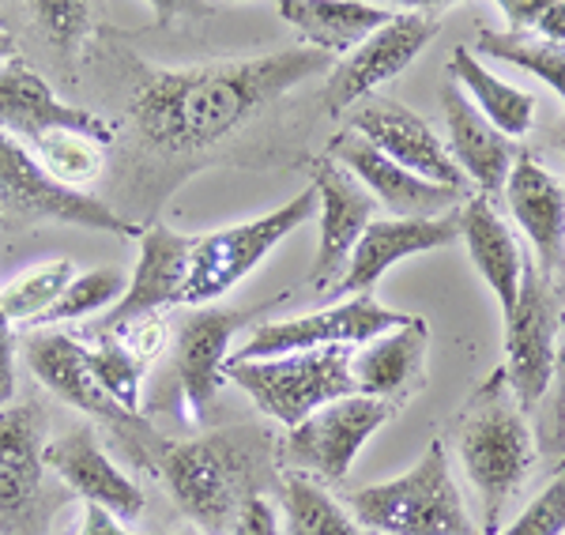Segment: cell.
I'll return each mask as SVG.
<instances>
[{
  "instance_id": "cell-4",
  "label": "cell",
  "mask_w": 565,
  "mask_h": 535,
  "mask_svg": "<svg viewBox=\"0 0 565 535\" xmlns=\"http://www.w3.org/2000/svg\"><path fill=\"white\" fill-rule=\"evenodd\" d=\"M348 505L354 521L377 535H482L452 479L445 441H430L404 475L351 491Z\"/></svg>"
},
{
  "instance_id": "cell-26",
  "label": "cell",
  "mask_w": 565,
  "mask_h": 535,
  "mask_svg": "<svg viewBox=\"0 0 565 535\" xmlns=\"http://www.w3.org/2000/svg\"><path fill=\"white\" fill-rule=\"evenodd\" d=\"M276 12L302 34V45H313L328 57H348L396 15L392 8L359 0H279Z\"/></svg>"
},
{
  "instance_id": "cell-12",
  "label": "cell",
  "mask_w": 565,
  "mask_h": 535,
  "mask_svg": "<svg viewBox=\"0 0 565 535\" xmlns=\"http://www.w3.org/2000/svg\"><path fill=\"white\" fill-rule=\"evenodd\" d=\"M0 212H15L23 220H57L68 226L106 234H140L129 220L95 201L84 189H68L53 181L20 140L0 132Z\"/></svg>"
},
{
  "instance_id": "cell-44",
  "label": "cell",
  "mask_w": 565,
  "mask_h": 535,
  "mask_svg": "<svg viewBox=\"0 0 565 535\" xmlns=\"http://www.w3.org/2000/svg\"><path fill=\"white\" fill-rule=\"evenodd\" d=\"M562 370H565V359H562Z\"/></svg>"
},
{
  "instance_id": "cell-21",
  "label": "cell",
  "mask_w": 565,
  "mask_h": 535,
  "mask_svg": "<svg viewBox=\"0 0 565 535\" xmlns=\"http://www.w3.org/2000/svg\"><path fill=\"white\" fill-rule=\"evenodd\" d=\"M457 238H460V207L437 215V220H373L362 231L359 246H354L348 260V271L335 283V295L343 298L370 295L373 283L392 265H399L404 257H415V253L445 249Z\"/></svg>"
},
{
  "instance_id": "cell-45",
  "label": "cell",
  "mask_w": 565,
  "mask_h": 535,
  "mask_svg": "<svg viewBox=\"0 0 565 535\" xmlns=\"http://www.w3.org/2000/svg\"><path fill=\"white\" fill-rule=\"evenodd\" d=\"M0 215H4V212H0Z\"/></svg>"
},
{
  "instance_id": "cell-5",
  "label": "cell",
  "mask_w": 565,
  "mask_h": 535,
  "mask_svg": "<svg viewBox=\"0 0 565 535\" xmlns=\"http://www.w3.org/2000/svg\"><path fill=\"white\" fill-rule=\"evenodd\" d=\"M351 347H321L279 359H226L223 381L249 393V400L268 419L295 430L321 407L359 393L351 377Z\"/></svg>"
},
{
  "instance_id": "cell-8",
  "label": "cell",
  "mask_w": 565,
  "mask_h": 535,
  "mask_svg": "<svg viewBox=\"0 0 565 535\" xmlns=\"http://www.w3.org/2000/svg\"><path fill=\"white\" fill-rule=\"evenodd\" d=\"M45 426L39 400L0 407V532L42 535L61 497L45 491Z\"/></svg>"
},
{
  "instance_id": "cell-18",
  "label": "cell",
  "mask_w": 565,
  "mask_h": 535,
  "mask_svg": "<svg viewBox=\"0 0 565 535\" xmlns=\"http://www.w3.org/2000/svg\"><path fill=\"white\" fill-rule=\"evenodd\" d=\"M313 193H317V215H321V234H317V260L309 268V287H328L340 283L354 246H359L362 231L373 223L377 201L370 196V189L362 185L351 170H343L340 162L321 159L313 167Z\"/></svg>"
},
{
  "instance_id": "cell-36",
  "label": "cell",
  "mask_w": 565,
  "mask_h": 535,
  "mask_svg": "<svg viewBox=\"0 0 565 535\" xmlns=\"http://www.w3.org/2000/svg\"><path fill=\"white\" fill-rule=\"evenodd\" d=\"M109 335H114V340H121V347L132 351L143 366H151L154 359H162V355H167V347H170V329H167V321H159V317L125 324V329H117Z\"/></svg>"
},
{
  "instance_id": "cell-30",
  "label": "cell",
  "mask_w": 565,
  "mask_h": 535,
  "mask_svg": "<svg viewBox=\"0 0 565 535\" xmlns=\"http://www.w3.org/2000/svg\"><path fill=\"white\" fill-rule=\"evenodd\" d=\"M479 53L482 57L505 61L524 72H532L535 79H543L551 90H558L565 98V45L546 42L540 34H521V31H479Z\"/></svg>"
},
{
  "instance_id": "cell-19",
  "label": "cell",
  "mask_w": 565,
  "mask_h": 535,
  "mask_svg": "<svg viewBox=\"0 0 565 535\" xmlns=\"http://www.w3.org/2000/svg\"><path fill=\"white\" fill-rule=\"evenodd\" d=\"M332 162H340L343 170H351L362 185L370 189V196L377 204H385L392 212V220H437L452 207L457 212L460 201H468V193H457V189L434 185V181H423L415 174H407L404 167H396L388 156H381L370 140L354 132L335 136L332 143Z\"/></svg>"
},
{
  "instance_id": "cell-24",
  "label": "cell",
  "mask_w": 565,
  "mask_h": 535,
  "mask_svg": "<svg viewBox=\"0 0 565 535\" xmlns=\"http://www.w3.org/2000/svg\"><path fill=\"white\" fill-rule=\"evenodd\" d=\"M441 110H445V129H449V156L457 162V170L471 185H479L482 196L505 189V178L513 170V140L501 136L494 125L482 117L476 106L468 103V95L445 79L441 84Z\"/></svg>"
},
{
  "instance_id": "cell-37",
  "label": "cell",
  "mask_w": 565,
  "mask_h": 535,
  "mask_svg": "<svg viewBox=\"0 0 565 535\" xmlns=\"http://www.w3.org/2000/svg\"><path fill=\"white\" fill-rule=\"evenodd\" d=\"M231 535H279V521L276 510L264 494H253L249 502L242 505V513L234 516Z\"/></svg>"
},
{
  "instance_id": "cell-32",
  "label": "cell",
  "mask_w": 565,
  "mask_h": 535,
  "mask_svg": "<svg viewBox=\"0 0 565 535\" xmlns=\"http://www.w3.org/2000/svg\"><path fill=\"white\" fill-rule=\"evenodd\" d=\"M34 159L42 162V170L50 174L53 181L68 189H79L87 181H95L103 174V143H95L90 136H79V132H53L45 140L34 143Z\"/></svg>"
},
{
  "instance_id": "cell-23",
  "label": "cell",
  "mask_w": 565,
  "mask_h": 535,
  "mask_svg": "<svg viewBox=\"0 0 565 535\" xmlns=\"http://www.w3.org/2000/svg\"><path fill=\"white\" fill-rule=\"evenodd\" d=\"M426 347H430V324L423 317H412L399 329L370 340L359 355H351V377L359 393L399 411L426 388Z\"/></svg>"
},
{
  "instance_id": "cell-10",
  "label": "cell",
  "mask_w": 565,
  "mask_h": 535,
  "mask_svg": "<svg viewBox=\"0 0 565 535\" xmlns=\"http://www.w3.org/2000/svg\"><path fill=\"white\" fill-rule=\"evenodd\" d=\"M392 415H396V407H388L385 400H373L362 393L343 396V400L309 415L306 422H298L295 430H287V438L279 441V464L295 468L298 475L343 483L362 446Z\"/></svg>"
},
{
  "instance_id": "cell-13",
  "label": "cell",
  "mask_w": 565,
  "mask_h": 535,
  "mask_svg": "<svg viewBox=\"0 0 565 535\" xmlns=\"http://www.w3.org/2000/svg\"><path fill=\"white\" fill-rule=\"evenodd\" d=\"M23 355H26L31 374L39 377L57 400L72 404L76 411L90 415L95 422H103L109 430L121 434V438H132L148 449H154L162 441L159 434L151 430V419L125 411L121 404H114L103 388L95 385V377H90V370H87L84 343L72 340L68 332H34L31 340H26Z\"/></svg>"
},
{
  "instance_id": "cell-39",
  "label": "cell",
  "mask_w": 565,
  "mask_h": 535,
  "mask_svg": "<svg viewBox=\"0 0 565 535\" xmlns=\"http://www.w3.org/2000/svg\"><path fill=\"white\" fill-rule=\"evenodd\" d=\"M498 8H501V15H505L513 31L527 34V31H535V23H540L546 0H501Z\"/></svg>"
},
{
  "instance_id": "cell-16",
  "label": "cell",
  "mask_w": 565,
  "mask_h": 535,
  "mask_svg": "<svg viewBox=\"0 0 565 535\" xmlns=\"http://www.w3.org/2000/svg\"><path fill=\"white\" fill-rule=\"evenodd\" d=\"M0 132H8L20 143L31 140V148L53 132H79L106 148L117 125L90 110H79V106L61 103L39 76V68H31L23 57H12L8 65H0Z\"/></svg>"
},
{
  "instance_id": "cell-2",
  "label": "cell",
  "mask_w": 565,
  "mask_h": 535,
  "mask_svg": "<svg viewBox=\"0 0 565 535\" xmlns=\"http://www.w3.org/2000/svg\"><path fill=\"white\" fill-rule=\"evenodd\" d=\"M170 497L204 535H231L234 516L276 479L279 446L260 426H231L193 441H159L151 449Z\"/></svg>"
},
{
  "instance_id": "cell-9",
  "label": "cell",
  "mask_w": 565,
  "mask_h": 535,
  "mask_svg": "<svg viewBox=\"0 0 565 535\" xmlns=\"http://www.w3.org/2000/svg\"><path fill=\"white\" fill-rule=\"evenodd\" d=\"M558 290L554 279L524 257L516 306L505 317V381L527 415L543 400L558 366Z\"/></svg>"
},
{
  "instance_id": "cell-25",
  "label": "cell",
  "mask_w": 565,
  "mask_h": 535,
  "mask_svg": "<svg viewBox=\"0 0 565 535\" xmlns=\"http://www.w3.org/2000/svg\"><path fill=\"white\" fill-rule=\"evenodd\" d=\"M460 238L468 242V253H471V260H476L479 276L494 290L501 317H509L516 306V290H521L524 249H521V242H516V234L501 223L494 204L482 193L468 196V201L460 204Z\"/></svg>"
},
{
  "instance_id": "cell-33",
  "label": "cell",
  "mask_w": 565,
  "mask_h": 535,
  "mask_svg": "<svg viewBox=\"0 0 565 535\" xmlns=\"http://www.w3.org/2000/svg\"><path fill=\"white\" fill-rule=\"evenodd\" d=\"M125 295V276L117 268H90L84 276H76L68 283V290L61 295V302L42 317V324H57V321H79L98 310H106L109 302Z\"/></svg>"
},
{
  "instance_id": "cell-3",
  "label": "cell",
  "mask_w": 565,
  "mask_h": 535,
  "mask_svg": "<svg viewBox=\"0 0 565 535\" xmlns=\"http://www.w3.org/2000/svg\"><path fill=\"white\" fill-rule=\"evenodd\" d=\"M463 475L471 479L482 502V535H498L505 510L521 494L527 471L535 464V438L527 415L516 404L505 370H494L463 404L452 426Z\"/></svg>"
},
{
  "instance_id": "cell-31",
  "label": "cell",
  "mask_w": 565,
  "mask_h": 535,
  "mask_svg": "<svg viewBox=\"0 0 565 535\" xmlns=\"http://www.w3.org/2000/svg\"><path fill=\"white\" fill-rule=\"evenodd\" d=\"M87 370L95 377V385L103 388L114 404H121L125 411L140 415V393H143V377L151 366H143L132 351L121 347V340L114 335H98L95 347H84Z\"/></svg>"
},
{
  "instance_id": "cell-29",
  "label": "cell",
  "mask_w": 565,
  "mask_h": 535,
  "mask_svg": "<svg viewBox=\"0 0 565 535\" xmlns=\"http://www.w3.org/2000/svg\"><path fill=\"white\" fill-rule=\"evenodd\" d=\"M76 279V265L68 257L45 260L39 268H26L8 287H0V310L12 324H42V317L61 302V295Z\"/></svg>"
},
{
  "instance_id": "cell-28",
  "label": "cell",
  "mask_w": 565,
  "mask_h": 535,
  "mask_svg": "<svg viewBox=\"0 0 565 535\" xmlns=\"http://www.w3.org/2000/svg\"><path fill=\"white\" fill-rule=\"evenodd\" d=\"M282 513L287 535H366L362 524L309 475H282Z\"/></svg>"
},
{
  "instance_id": "cell-7",
  "label": "cell",
  "mask_w": 565,
  "mask_h": 535,
  "mask_svg": "<svg viewBox=\"0 0 565 535\" xmlns=\"http://www.w3.org/2000/svg\"><path fill=\"white\" fill-rule=\"evenodd\" d=\"M317 207L321 204L309 185L306 193H298L295 201L260 215V220H245L204 234V238H193V265H189L181 306L196 310V306H215V298L231 295L282 238H290L306 220H313Z\"/></svg>"
},
{
  "instance_id": "cell-11",
  "label": "cell",
  "mask_w": 565,
  "mask_h": 535,
  "mask_svg": "<svg viewBox=\"0 0 565 535\" xmlns=\"http://www.w3.org/2000/svg\"><path fill=\"white\" fill-rule=\"evenodd\" d=\"M407 321H412V313L388 310L373 295H359L340 306H328L321 313L290 317V321H264L231 359H279L321 347H366L370 340H377V335L399 329Z\"/></svg>"
},
{
  "instance_id": "cell-20",
  "label": "cell",
  "mask_w": 565,
  "mask_h": 535,
  "mask_svg": "<svg viewBox=\"0 0 565 535\" xmlns=\"http://www.w3.org/2000/svg\"><path fill=\"white\" fill-rule=\"evenodd\" d=\"M42 460H45V471H53L72 494L84 497L90 505H103L117 521H132V516H140L143 505H148L140 486L106 457V449L98 446L90 426H72L68 434L50 441Z\"/></svg>"
},
{
  "instance_id": "cell-27",
  "label": "cell",
  "mask_w": 565,
  "mask_h": 535,
  "mask_svg": "<svg viewBox=\"0 0 565 535\" xmlns=\"http://www.w3.org/2000/svg\"><path fill=\"white\" fill-rule=\"evenodd\" d=\"M449 79L457 84L468 103L487 117L490 125L509 136V140H521V136L532 132L535 125V95H527L524 87H513L505 84L501 76H494L490 68H482V61L468 45L452 50V61H449Z\"/></svg>"
},
{
  "instance_id": "cell-15",
  "label": "cell",
  "mask_w": 565,
  "mask_h": 535,
  "mask_svg": "<svg viewBox=\"0 0 565 535\" xmlns=\"http://www.w3.org/2000/svg\"><path fill=\"white\" fill-rule=\"evenodd\" d=\"M189 265H193V238L170 226L154 223L140 231V260H136L125 295L117 298V306L103 317V324L95 335H109L125 324L148 321L159 317L170 306H181L185 298V279Z\"/></svg>"
},
{
  "instance_id": "cell-35",
  "label": "cell",
  "mask_w": 565,
  "mask_h": 535,
  "mask_svg": "<svg viewBox=\"0 0 565 535\" xmlns=\"http://www.w3.org/2000/svg\"><path fill=\"white\" fill-rule=\"evenodd\" d=\"M31 15L50 34V42L68 53L90 31V4L84 0H42V4H31Z\"/></svg>"
},
{
  "instance_id": "cell-40",
  "label": "cell",
  "mask_w": 565,
  "mask_h": 535,
  "mask_svg": "<svg viewBox=\"0 0 565 535\" xmlns=\"http://www.w3.org/2000/svg\"><path fill=\"white\" fill-rule=\"evenodd\" d=\"M76 535H132V532H125L121 521L114 513H106L103 505L84 502V524H79Z\"/></svg>"
},
{
  "instance_id": "cell-43",
  "label": "cell",
  "mask_w": 565,
  "mask_h": 535,
  "mask_svg": "<svg viewBox=\"0 0 565 535\" xmlns=\"http://www.w3.org/2000/svg\"><path fill=\"white\" fill-rule=\"evenodd\" d=\"M558 148H562V156H565V121H562V132H558Z\"/></svg>"
},
{
  "instance_id": "cell-17",
  "label": "cell",
  "mask_w": 565,
  "mask_h": 535,
  "mask_svg": "<svg viewBox=\"0 0 565 535\" xmlns=\"http://www.w3.org/2000/svg\"><path fill=\"white\" fill-rule=\"evenodd\" d=\"M351 132L370 140L381 156H388L407 174L434 181V185L468 193V178L457 170L445 140L415 110H407L396 98H370L351 121Z\"/></svg>"
},
{
  "instance_id": "cell-1",
  "label": "cell",
  "mask_w": 565,
  "mask_h": 535,
  "mask_svg": "<svg viewBox=\"0 0 565 535\" xmlns=\"http://www.w3.org/2000/svg\"><path fill=\"white\" fill-rule=\"evenodd\" d=\"M328 53L313 45L215 61L196 68H151L132 95V121L151 151H200L238 132L287 90L332 72Z\"/></svg>"
},
{
  "instance_id": "cell-14",
  "label": "cell",
  "mask_w": 565,
  "mask_h": 535,
  "mask_svg": "<svg viewBox=\"0 0 565 535\" xmlns=\"http://www.w3.org/2000/svg\"><path fill=\"white\" fill-rule=\"evenodd\" d=\"M437 31H441V20L430 12L392 15V23L381 26L377 34H370L359 50H351L340 65H332V72H328V84H324L328 114L351 110V106L362 103L373 87L399 76V72L412 65L418 53L437 39Z\"/></svg>"
},
{
  "instance_id": "cell-41",
  "label": "cell",
  "mask_w": 565,
  "mask_h": 535,
  "mask_svg": "<svg viewBox=\"0 0 565 535\" xmlns=\"http://www.w3.org/2000/svg\"><path fill=\"white\" fill-rule=\"evenodd\" d=\"M532 34H540V39H546V42L565 45V0H546V8H543V15H540V23H535Z\"/></svg>"
},
{
  "instance_id": "cell-38",
  "label": "cell",
  "mask_w": 565,
  "mask_h": 535,
  "mask_svg": "<svg viewBox=\"0 0 565 535\" xmlns=\"http://www.w3.org/2000/svg\"><path fill=\"white\" fill-rule=\"evenodd\" d=\"M15 396V340L12 321L0 310V407H8Z\"/></svg>"
},
{
  "instance_id": "cell-34",
  "label": "cell",
  "mask_w": 565,
  "mask_h": 535,
  "mask_svg": "<svg viewBox=\"0 0 565 535\" xmlns=\"http://www.w3.org/2000/svg\"><path fill=\"white\" fill-rule=\"evenodd\" d=\"M498 535H565V464L554 471L543 494L527 502L524 513Z\"/></svg>"
},
{
  "instance_id": "cell-6",
  "label": "cell",
  "mask_w": 565,
  "mask_h": 535,
  "mask_svg": "<svg viewBox=\"0 0 565 535\" xmlns=\"http://www.w3.org/2000/svg\"><path fill=\"white\" fill-rule=\"evenodd\" d=\"M260 310H226V306H196L178 324L170 343L167 370L159 374L148 411H170L200 426L223 388V362L231 359V340Z\"/></svg>"
},
{
  "instance_id": "cell-42",
  "label": "cell",
  "mask_w": 565,
  "mask_h": 535,
  "mask_svg": "<svg viewBox=\"0 0 565 535\" xmlns=\"http://www.w3.org/2000/svg\"><path fill=\"white\" fill-rule=\"evenodd\" d=\"M12 57H20V45H15V39L8 31H0V65H8Z\"/></svg>"
},
{
  "instance_id": "cell-22",
  "label": "cell",
  "mask_w": 565,
  "mask_h": 535,
  "mask_svg": "<svg viewBox=\"0 0 565 535\" xmlns=\"http://www.w3.org/2000/svg\"><path fill=\"white\" fill-rule=\"evenodd\" d=\"M505 201L516 226L527 234L535 249V265L546 276L565 271V181H558L535 156L513 159V170L505 178Z\"/></svg>"
}]
</instances>
